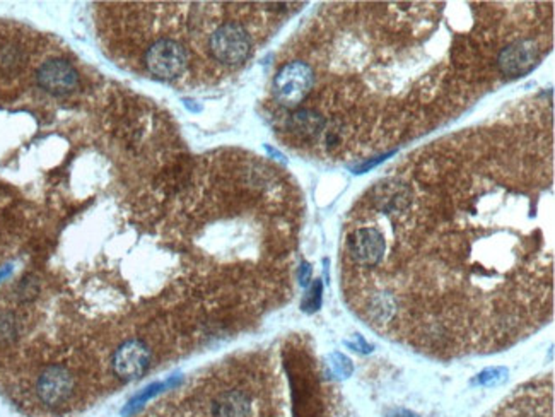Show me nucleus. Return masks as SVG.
I'll list each match as a JSON object with an SVG mask.
<instances>
[{"label": "nucleus", "mask_w": 555, "mask_h": 417, "mask_svg": "<svg viewBox=\"0 0 555 417\" xmlns=\"http://www.w3.org/2000/svg\"><path fill=\"white\" fill-rule=\"evenodd\" d=\"M505 374H508V370H504V367H490V370H486L483 373L479 374V378H477V383L497 385V383H501V381H504Z\"/></svg>", "instance_id": "nucleus-9"}, {"label": "nucleus", "mask_w": 555, "mask_h": 417, "mask_svg": "<svg viewBox=\"0 0 555 417\" xmlns=\"http://www.w3.org/2000/svg\"><path fill=\"white\" fill-rule=\"evenodd\" d=\"M320 299H321V286L320 282H314L313 289H311V292L307 295V299L306 303H304V308L306 310H318V306H320Z\"/></svg>", "instance_id": "nucleus-10"}, {"label": "nucleus", "mask_w": 555, "mask_h": 417, "mask_svg": "<svg viewBox=\"0 0 555 417\" xmlns=\"http://www.w3.org/2000/svg\"><path fill=\"white\" fill-rule=\"evenodd\" d=\"M151 365V349L142 341H127L115 351L113 371L122 380H139Z\"/></svg>", "instance_id": "nucleus-7"}, {"label": "nucleus", "mask_w": 555, "mask_h": 417, "mask_svg": "<svg viewBox=\"0 0 555 417\" xmlns=\"http://www.w3.org/2000/svg\"><path fill=\"white\" fill-rule=\"evenodd\" d=\"M208 50L222 65L238 67L248 60L253 50L252 36L239 23H224L208 38Z\"/></svg>", "instance_id": "nucleus-1"}, {"label": "nucleus", "mask_w": 555, "mask_h": 417, "mask_svg": "<svg viewBox=\"0 0 555 417\" xmlns=\"http://www.w3.org/2000/svg\"><path fill=\"white\" fill-rule=\"evenodd\" d=\"M314 84V70L303 60L282 67L274 79V96L281 105L292 108L309 94Z\"/></svg>", "instance_id": "nucleus-2"}, {"label": "nucleus", "mask_w": 555, "mask_h": 417, "mask_svg": "<svg viewBox=\"0 0 555 417\" xmlns=\"http://www.w3.org/2000/svg\"><path fill=\"white\" fill-rule=\"evenodd\" d=\"M36 83L41 89L56 96H65L74 93L79 86V74L72 63L62 58H52L41 63L36 70Z\"/></svg>", "instance_id": "nucleus-6"}, {"label": "nucleus", "mask_w": 555, "mask_h": 417, "mask_svg": "<svg viewBox=\"0 0 555 417\" xmlns=\"http://www.w3.org/2000/svg\"><path fill=\"white\" fill-rule=\"evenodd\" d=\"M388 417H417V416L412 414V412H409V411H400V412H395V414H391Z\"/></svg>", "instance_id": "nucleus-12"}, {"label": "nucleus", "mask_w": 555, "mask_h": 417, "mask_svg": "<svg viewBox=\"0 0 555 417\" xmlns=\"http://www.w3.org/2000/svg\"><path fill=\"white\" fill-rule=\"evenodd\" d=\"M188 65V53L178 41L164 40L155 41L146 52V67L152 76L162 81H171L182 76Z\"/></svg>", "instance_id": "nucleus-4"}, {"label": "nucleus", "mask_w": 555, "mask_h": 417, "mask_svg": "<svg viewBox=\"0 0 555 417\" xmlns=\"http://www.w3.org/2000/svg\"><path fill=\"white\" fill-rule=\"evenodd\" d=\"M325 125H327V122L323 116L309 108L296 109L287 120L289 133L299 140L313 139L325 129Z\"/></svg>", "instance_id": "nucleus-8"}, {"label": "nucleus", "mask_w": 555, "mask_h": 417, "mask_svg": "<svg viewBox=\"0 0 555 417\" xmlns=\"http://www.w3.org/2000/svg\"><path fill=\"white\" fill-rule=\"evenodd\" d=\"M540 58V48L532 38L512 41L497 56V67L508 77H519L533 70Z\"/></svg>", "instance_id": "nucleus-5"}, {"label": "nucleus", "mask_w": 555, "mask_h": 417, "mask_svg": "<svg viewBox=\"0 0 555 417\" xmlns=\"http://www.w3.org/2000/svg\"><path fill=\"white\" fill-rule=\"evenodd\" d=\"M309 272H311L309 265L303 264V267H301V284L303 286H306L307 281H309Z\"/></svg>", "instance_id": "nucleus-11"}, {"label": "nucleus", "mask_w": 555, "mask_h": 417, "mask_svg": "<svg viewBox=\"0 0 555 417\" xmlns=\"http://www.w3.org/2000/svg\"><path fill=\"white\" fill-rule=\"evenodd\" d=\"M74 387H76V380L69 367L63 365H48L36 376L34 395L41 405L56 409L70 400Z\"/></svg>", "instance_id": "nucleus-3"}]
</instances>
